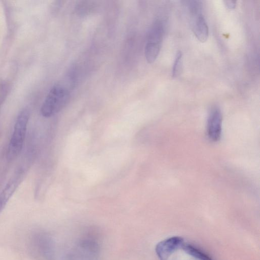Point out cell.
<instances>
[{"label": "cell", "mask_w": 260, "mask_h": 260, "mask_svg": "<svg viewBox=\"0 0 260 260\" xmlns=\"http://www.w3.org/2000/svg\"><path fill=\"white\" fill-rule=\"evenodd\" d=\"M70 92L64 85L58 84L50 90L41 109L42 115L50 117L61 110L69 101Z\"/></svg>", "instance_id": "6da1fadb"}, {"label": "cell", "mask_w": 260, "mask_h": 260, "mask_svg": "<svg viewBox=\"0 0 260 260\" xmlns=\"http://www.w3.org/2000/svg\"><path fill=\"white\" fill-rule=\"evenodd\" d=\"M29 113L23 109L18 114L8 149V158L14 159L21 152L25 136Z\"/></svg>", "instance_id": "7a4b0ae2"}, {"label": "cell", "mask_w": 260, "mask_h": 260, "mask_svg": "<svg viewBox=\"0 0 260 260\" xmlns=\"http://www.w3.org/2000/svg\"><path fill=\"white\" fill-rule=\"evenodd\" d=\"M184 243L182 237H172L158 243L155 247V252L160 260H168L172 253L182 247Z\"/></svg>", "instance_id": "3957f363"}, {"label": "cell", "mask_w": 260, "mask_h": 260, "mask_svg": "<svg viewBox=\"0 0 260 260\" xmlns=\"http://www.w3.org/2000/svg\"><path fill=\"white\" fill-rule=\"evenodd\" d=\"M222 116L220 109L213 108L210 112L207 124V133L209 138L214 142L220 139L222 131Z\"/></svg>", "instance_id": "277c9868"}, {"label": "cell", "mask_w": 260, "mask_h": 260, "mask_svg": "<svg viewBox=\"0 0 260 260\" xmlns=\"http://www.w3.org/2000/svg\"><path fill=\"white\" fill-rule=\"evenodd\" d=\"M23 178V171L19 170L9 180L0 193V213L17 189Z\"/></svg>", "instance_id": "5b68a950"}, {"label": "cell", "mask_w": 260, "mask_h": 260, "mask_svg": "<svg viewBox=\"0 0 260 260\" xmlns=\"http://www.w3.org/2000/svg\"><path fill=\"white\" fill-rule=\"evenodd\" d=\"M191 16L192 29L194 36L201 42H205L209 36V28L204 16L201 12Z\"/></svg>", "instance_id": "8992f818"}, {"label": "cell", "mask_w": 260, "mask_h": 260, "mask_svg": "<svg viewBox=\"0 0 260 260\" xmlns=\"http://www.w3.org/2000/svg\"><path fill=\"white\" fill-rule=\"evenodd\" d=\"M161 46V43L147 41L145 47V56L148 63H153L157 58Z\"/></svg>", "instance_id": "52a82bcc"}, {"label": "cell", "mask_w": 260, "mask_h": 260, "mask_svg": "<svg viewBox=\"0 0 260 260\" xmlns=\"http://www.w3.org/2000/svg\"><path fill=\"white\" fill-rule=\"evenodd\" d=\"M181 248L187 253L199 260H213L209 255L189 244L184 243Z\"/></svg>", "instance_id": "ba28073f"}, {"label": "cell", "mask_w": 260, "mask_h": 260, "mask_svg": "<svg viewBox=\"0 0 260 260\" xmlns=\"http://www.w3.org/2000/svg\"><path fill=\"white\" fill-rule=\"evenodd\" d=\"M182 69V53L178 51L176 55L172 69V76L177 77L181 73Z\"/></svg>", "instance_id": "9c48e42d"}, {"label": "cell", "mask_w": 260, "mask_h": 260, "mask_svg": "<svg viewBox=\"0 0 260 260\" xmlns=\"http://www.w3.org/2000/svg\"><path fill=\"white\" fill-rule=\"evenodd\" d=\"M224 3L226 8L229 9H234L236 7V2L235 1H225Z\"/></svg>", "instance_id": "30bf717a"}]
</instances>
